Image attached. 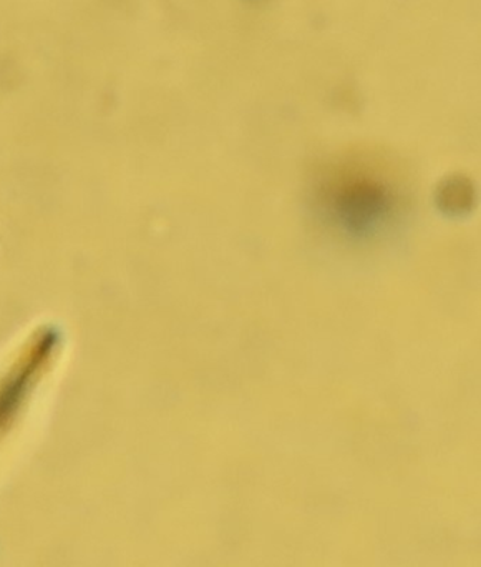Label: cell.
Here are the masks:
<instances>
[{"label":"cell","mask_w":481,"mask_h":567,"mask_svg":"<svg viewBox=\"0 0 481 567\" xmlns=\"http://www.w3.org/2000/svg\"><path fill=\"white\" fill-rule=\"evenodd\" d=\"M387 208V192L367 178L348 182L335 200L338 220L354 235L368 234L384 218Z\"/></svg>","instance_id":"obj_2"},{"label":"cell","mask_w":481,"mask_h":567,"mask_svg":"<svg viewBox=\"0 0 481 567\" xmlns=\"http://www.w3.org/2000/svg\"><path fill=\"white\" fill-rule=\"evenodd\" d=\"M438 210L448 217H463L470 214L477 200L473 184L463 175H451L437 188Z\"/></svg>","instance_id":"obj_3"},{"label":"cell","mask_w":481,"mask_h":567,"mask_svg":"<svg viewBox=\"0 0 481 567\" xmlns=\"http://www.w3.org/2000/svg\"><path fill=\"white\" fill-rule=\"evenodd\" d=\"M56 348L55 331H35L0 374V441L12 430L33 391L49 373Z\"/></svg>","instance_id":"obj_1"}]
</instances>
